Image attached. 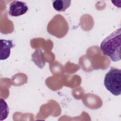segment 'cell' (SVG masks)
I'll list each match as a JSON object with an SVG mask.
<instances>
[{"label": "cell", "mask_w": 121, "mask_h": 121, "mask_svg": "<svg viewBox=\"0 0 121 121\" xmlns=\"http://www.w3.org/2000/svg\"><path fill=\"white\" fill-rule=\"evenodd\" d=\"M28 9V6L26 3L15 0L9 5V14L12 17H19L26 13Z\"/></svg>", "instance_id": "cell-3"}, {"label": "cell", "mask_w": 121, "mask_h": 121, "mask_svg": "<svg viewBox=\"0 0 121 121\" xmlns=\"http://www.w3.org/2000/svg\"><path fill=\"white\" fill-rule=\"evenodd\" d=\"M105 88L115 96L121 93V70L112 67L105 74L104 78Z\"/></svg>", "instance_id": "cell-2"}, {"label": "cell", "mask_w": 121, "mask_h": 121, "mask_svg": "<svg viewBox=\"0 0 121 121\" xmlns=\"http://www.w3.org/2000/svg\"><path fill=\"white\" fill-rule=\"evenodd\" d=\"M71 0H56L52 2L53 8L59 12L65 11L70 5Z\"/></svg>", "instance_id": "cell-5"}, {"label": "cell", "mask_w": 121, "mask_h": 121, "mask_svg": "<svg viewBox=\"0 0 121 121\" xmlns=\"http://www.w3.org/2000/svg\"><path fill=\"white\" fill-rule=\"evenodd\" d=\"M0 60H5L9 57L11 48L14 47V44L13 43V41L10 40L0 39Z\"/></svg>", "instance_id": "cell-4"}, {"label": "cell", "mask_w": 121, "mask_h": 121, "mask_svg": "<svg viewBox=\"0 0 121 121\" xmlns=\"http://www.w3.org/2000/svg\"><path fill=\"white\" fill-rule=\"evenodd\" d=\"M121 29L118 28L106 37L101 42L100 49L104 55L109 56L113 62L121 60Z\"/></svg>", "instance_id": "cell-1"}]
</instances>
